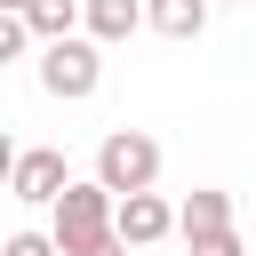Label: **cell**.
Here are the masks:
<instances>
[{
  "instance_id": "6da1fadb",
  "label": "cell",
  "mask_w": 256,
  "mask_h": 256,
  "mask_svg": "<svg viewBox=\"0 0 256 256\" xmlns=\"http://www.w3.org/2000/svg\"><path fill=\"white\" fill-rule=\"evenodd\" d=\"M112 232V192L96 184V176H64V192L48 200V240H56V256H80L88 240H104Z\"/></svg>"
},
{
  "instance_id": "7a4b0ae2",
  "label": "cell",
  "mask_w": 256,
  "mask_h": 256,
  "mask_svg": "<svg viewBox=\"0 0 256 256\" xmlns=\"http://www.w3.org/2000/svg\"><path fill=\"white\" fill-rule=\"evenodd\" d=\"M40 88H48L56 104H88V96L104 88V48H96L88 32H56V40H40Z\"/></svg>"
},
{
  "instance_id": "3957f363",
  "label": "cell",
  "mask_w": 256,
  "mask_h": 256,
  "mask_svg": "<svg viewBox=\"0 0 256 256\" xmlns=\"http://www.w3.org/2000/svg\"><path fill=\"white\" fill-rule=\"evenodd\" d=\"M96 184L120 200V192H144V184H160V144L144 136V128H112L104 144H96Z\"/></svg>"
},
{
  "instance_id": "277c9868",
  "label": "cell",
  "mask_w": 256,
  "mask_h": 256,
  "mask_svg": "<svg viewBox=\"0 0 256 256\" xmlns=\"http://www.w3.org/2000/svg\"><path fill=\"white\" fill-rule=\"evenodd\" d=\"M168 232H176V208H168V200H160L152 184H144V192H120V200H112V240H120V248H160Z\"/></svg>"
},
{
  "instance_id": "5b68a950",
  "label": "cell",
  "mask_w": 256,
  "mask_h": 256,
  "mask_svg": "<svg viewBox=\"0 0 256 256\" xmlns=\"http://www.w3.org/2000/svg\"><path fill=\"white\" fill-rule=\"evenodd\" d=\"M64 176H72V160H64L56 144H32V152H16V160H8V200L48 208V200L64 192Z\"/></svg>"
},
{
  "instance_id": "8992f818",
  "label": "cell",
  "mask_w": 256,
  "mask_h": 256,
  "mask_svg": "<svg viewBox=\"0 0 256 256\" xmlns=\"http://www.w3.org/2000/svg\"><path fill=\"white\" fill-rule=\"evenodd\" d=\"M80 32H88L96 48L136 40V32H144V0H80Z\"/></svg>"
},
{
  "instance_id": "52a82bcc",
  "label": "cell",
  "mask_w": 256,
  "mask_h": 256,
  "mask_svg": "<svg viewBox=\"0 0 256 256\" xmlns=\"http://www.w3.org/2000/svg\"><path fill=\"white\" fill-rule=\"evenodd\" d=\"M208 0H144V32H160V40H200L208 32Z\"/></svg>"
},
{
  "instance_id": "ba28073f",
  "label": "cell",
  "mask_w": 256,
  "mask_h": 256,
  "mask_svg": "<svg viewBox=\"0 0 256 256\" xmlns=\"http://www.w3.org/2000/svg\"><path fill=\"white\" fill-rule=\"evenodd\" d=\"M200 224H232V192L224 184H192V200L176 208V232H200Z\"/></svg>"
},
{
  "instance_id": "9c48e42d",
  "label": "cell",
  "mask_w": 256,
  "mask_h": 256,
  "mask_svg": "<svg viewBox=\"0 0 256 256\" xmlns=\"http://www.w3.org/2000/svg\"><path fill=\"white\" fill-rule=\"evenodd\" d=\"M32 40H56V32H80V0H24L16 8Z\"/></svg>"
},
{
  "instance_id": "30bf717a",
  "label": "cell",
  "mask_w": 256,
  "mask_h": 256,
  "mask_svg": "<svg viewBox=\"0 0 256 256\" xmlns=\"http://www.w3.org/2000/svg\"><path fill=\"white\" fill-rule=\"evenodd\" d=\"M184 256H248V240H240V224H200V232H184Z\"/></svg>"
},
{
  "instance_id": "8fae6325",
  "label": "cell",
  "mask_w": 256,
  "mask_h": 256,
  "mask_svg": "<svg viewBox=\"0 0 256 256\" xmlns=\"http://www.w3.org/2000/svg\"><path fill=\"white\" fill-rule=\"evenodd\" d=\"M24 48H32V32H24V16H16V8H0V64H16Z\"/></svg>"
},
{
  "instance_id": "7c38bea8",
  "label": "cell",
  "mask_w": 256,
  "mask_h": 256,
  "mask_svg": "<svg viewBox=\"0 0 256 256\" xmlns=\"http://www.w3.org/2000/svg\"><path fill=\"white\" fill-rule=\"evenodd\" d=\"M0 256H56V240L24 224V232H8V240H0Z\"/></svg>"
},
{
  "instance_id": "4fadbf2b",
  "label": "cell",
  "mask_w": 256,
  "mask_h": 256,
  "mask_svg": "<svg viewBox=\"0 0 256 256\" xmlns=\"http://www.w3.org/2000/svg\"><path fill=\"white\" fill-rule=\"evenodd\" d=\"M80 256H128V248H120V240H112V232H104V240H88V248H80Z\"/></svg>"
},
{
  "instance_id": "5bb4252c",
  "label": "cell",
  "mask_w": 256,
  "mask_h": 256,
  "mask_svg": "<svg viewBox=\"0 0 256 256\" xmlns=\"http://www.w3.org/2000/svg\"><path fill=\"white\" fill-rule=\"evenodd\" d=\"M8 160H16V136L0 128V192H8Z\"/></svg>"
},
{
  "instance_id": "9a60e30c",
  "label": "cell",
  "mask_w": 256,
  "mask_h": 256,
  "mask_svg": "<svg viewBox=\"0 0 256 256\" xmlns=\"http://www.w3.org/2000/svg\"><path fill=\"white\" fill-rule=\"evenodd\" d=\"M0 8H24V0H0Z\"/></svg>"
},
{
  "instance_id": "2e32d148",
  "label": "cell",
  "mask_w": 256,
  "mask_h": 256,
  "mask_svg": "<svg viewBox=\"0 0 256 256\" xmlns=\"http://www.w3.org/2000/svg\"><path fill=\"white\" fill-rule=\"evenodd\" d=\"M208 8H232V0H208Z\"/></svg>"
}]
</instances>
